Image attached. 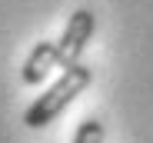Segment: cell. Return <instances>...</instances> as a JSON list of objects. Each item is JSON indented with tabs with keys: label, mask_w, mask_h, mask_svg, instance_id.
Instances as JSON below:
<instances>
[{
	"label": "cell",
	"mask_w": 153,
	"mask_h": 143,
	"mask_svg": "<svg viewBox=\"0 0 153 143\" xmlns=\"http://www.w3.org/2000/svg\"><path fill=\"white\" fill-rule=\"evenodd\" d=\"M93 30H97V13L90 7H80L73 10L67 27H63V37L57 40V57H60V67H73L80 63L87 43L93 40Z\"/></svg>",
	"instance_id": "cell-2"
},
{
	"label": "cell",
	"mask_w": 153,
	"mask_h": 143,
	"mask_svg": "<svg viewBox=\"0 0 153 143\" xmlns=\"http://www.w3.org/2000/svg\"><path fill=\"white\" fill-rule=\"evenodd\" d=\"M90 80H93V73H90V67H83V63H73V67H63V77L50 87L47 93H40V97L27 107V113H23V123L27 127H47V123H53L57 116L80 97V93L90 87Z\"/></svg>",
	"instance_id": "cell-1"
},
{
	"label": "cell",
	"mask_w": 153,
	"mask_h": 143,
	"mask_svg": "<svg viewBox=\"0 0 153 143\" xmlns=\"http://www.w3.org/2000/svg\"><path fill=\"white\" fill-rule=\"evenodd\" d=\"M53 67H60V57H57V43H50V40H40L33 50H30V57H27V63H23V83L27 87H37V83H43L47 80V73Z\"/></svg>",
	"instance_id": "cell-3"
},
{
	"label": "cell",
	"mask_w": 153,
	"mask_h": 143,
	"mask_svg": "<svg viewBox=\"0 0 153 143\" xmlns=\"http://www.w3.org/2000/svg\"><path fill=\"white\" fill-rule=\"evenodd\" d=\"M73 143H103V123L100 120H83L80 127H76V133H73Z\"/></svg>",
	"instance_id": "cell-4"
}]
</instances>
